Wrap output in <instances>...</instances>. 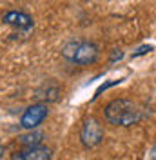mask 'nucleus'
I'll use <instances>...</instances> for the list:
<instances>
[{"label": "nucleus", "mask_w": 156, "mask_h": 160, "mask_svg": "<svg viewBox=\"0 0 156 160\" xmlns=\"http://www.w3.org/2000/svg\"><path fill=\"white\" fill-rule=\"evenodd\" d=\"M104 117H105V120H107L109 124H113V126L127 128V126L138 124V122L142 120V109L138 108L133 100L116 98V100L109 102L107 106H105Z\"/></svg>", "instance_id": "obj_1"}, {"label": "nucleus", "mask_w": 156, "mask_h": 160, "mask_svg": "<svg viewBox=\"0 0 156 160\" xmlns=\"http://www.w3.org/2000/svg\"><path fill=\"white\" fill-rule=\"evenodd\" d=\"M149 160H156V144H154V148L151 149V157H149Z\"/></svg>", "instance_id": "obj_10"}, {"label": "nucleus", "mask_w": 156, "mask_h": 160, "mask_svg": "<svg viewBox=\"0 0 156 160\" xmlns=\"http://www.w3.org/2000/svg\"><path fill=\"white\" fill-rule=\"evenodd\" d=\"M4 24L13 26L17 29H29L33 26V18L27 13H22V11H9L4 15Z\"/></svg>", "instance_id": "obj_6"}, {"label": "nucleus", "mask_w": 156, "mask_h": 160, "mask_svg": "<svg viewBox=\"0 0 156 160\" xmlns=\"http://www.w3.org/2000/svg\"><path fill=\"white\" fill-rule=\"evenodd\" d=\"M80 140L85 148H95L104 140V128L96 118H87L80 131Z\"/></svg>", "instance_id": "obj_4"}, {"label": "nucleus", "mask_w": 156, "mask_h": 160, "mask_svg": "<svg viewBox=\"0 0 156 160\" xmlns=\"http://www.w3.org/2000/svg\"><path fill=\"white\" fill-rule=\"evenodd\" d=\"M42 138H44V133L35 131V129H29L27 135H22V137H20V144H22L24 148H29V146H40Z\"/></svg>", "instance_id": "obj_7"}, {"label": "nucleus", "mask_w": 156, "mask_h": 160, "mask_svg": "<svg viewBox=\"0 0 156 160\" xmlns=\"http://www.w3.org/2000/svg\"><path fill=\"white\" fill-rule=\"evenodd\" d=\"M53 158V151L44 146H29L24 149L13 153L11 160H51Z\"/></svg>", "instance_id": "obj_5"}, {"label": "nucleus", "mask_w": 156, "mask_h": 160, "mask_svg": "<svg viewBox=\"0 0 156 160\" xmlns=\"http://www.w3.org/2000/svg\"><path fill=\"white\" fill-rule=\"evenodd\" d=\"M149 51H153V46H142L136 53H133V58H136V57H140V55H145V53H149Z\"/></svg>", "instance_id": "obj_9"}, {"label": "nucleus", "mask_w": 156, "mask_h": 160, "mask_svg": "<svg viewBox=\"0 0 156 160\" xmlns=\"http://www.w3.org/2000/svg\"><path fill=\"white\" fill-rule=\"evenodd\" d=\"M64 58L76 64V66H89L98 58V48L96 44L87 40H71L62 49Z\"/></svg>", "instance_id": "obj_2"}, {"label": "nucleus", "mask_w": 156, "mask_h": 160, "mask_svg": "<svg viewBox=\"0 0 156 160\" xmlns=\"http://www.w3.org/2000/svg\"><path fill=\"white\" fill-rule=\"evenodd\" d=\"M122 80H124V78H120V80H111V82H107V84H102V86H100V88L96 89V93H95V98H96V97L100 95V93H102V91H105V89H109V88H113V86L120 84Z\"/></svg>", "instance_id": "obj_8"}, {"label": "nucleus", "mask_w": 156, "mask_h": 160, "mask_svg": "<svg viewBox=\"0 0 156 160\" xmlns=\"http://www.w3.org/2000/svg\"><path fill=\"white\" fill-rule=\"evenodd\" d=\"M47 115H49V109H47L46 104H33V106H29L27 109L22 113V117H20V126L27 131L37 129L40 124L47 118Z\"/></svg>", "instance_id": "obj_3"}]
</instances>
